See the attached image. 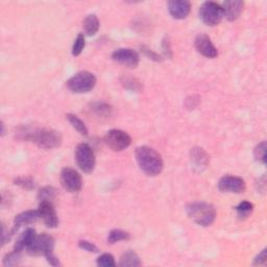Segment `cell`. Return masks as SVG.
Returning <instances> with one entry per match:
<instances>
[{
    "label": "cell",
    "mask_w": 267,
    "mask_h": 267,
    "mask_svg": "<svg viewBox=\"0 0 267 267\" xmlns=\"http://www.w3.org/2000/svg\"><path fill=\"white\" fill-rule=\"evenodd\" d=\"M24 140L35 143L40 148L52 149L61 145L62 135L54 129L23 126L18 131Z\"/></svg>",
    "instance_id": "cell-1"
},
{
    "label": "cell",
    "mask_w": 267,
    "mask_h": 267,
    "mask_svg": "<svg viewBox=\"0 0 267 267\" xmlns=\"http://www.w3.org/2000/svg\"><path fill=\"white\" fill-rule=\"evenodd\" d=\"M136 160L140 169L148 176L159 175L164 167L161 155L148 146H140L136 149Z\"/></svg>",
    "instance_id": "cell-2"
},
{
    "label": "cell",
    "mask_w": 267,
    "mask_h": 267,
    "mask_svg": "<svg viewBox=\"0 0 267 267\" xmlns=\"http://www.w3.org/2000/svg\"><path fill=\"white\" fill-rule=\"evenodd\" d=\"M186 212L191 220L201 227H210L216 219V209L209 203H191L186 207Z\"/></svg>",
    "instance_id": "cell-3"
},
{
    "label": "cell",
    "mask_w": 267,
    "mask_h": 267,
    "mask_svg": "<svg viewBox=\"0 0 267 267\" xmlns=\"http://www.w3.org/2000/svg\"><path fill=\"white\" fill-rule=\"evenodd\" d=\"M96 83V77L93 73L89 71H80L68 79L66 85L73 93L83 94L93 90Z\"/></svg>",
    "instance_id": "cell-4"
},
{
    "label": "cell",
    "mask_w": 267,
    "mask_h": 267,
    "mask_svg": "<svg viewBox=\"0 0 267 267\" xmlns=\"http://www.w3.org/2000/svg\"><path fill=\"white\" fill-rule=\"evenodd\" d=\"M75 161L81 171L90 173L95 168V155L87 143H80L75 148Z\"/></svg>",
    "instance_id": "cell-5"
},
{
    "label": "cell",
    "mask_w": 267,
    "mask_h": 267,
    "mask_svg": "<svg viewBox=\"0 0 267 267\" xmlns=\"http://www.w3.org/2000/svg\"><path fill=\"white\" fill-rule=\"evenodd\" d=\"M200 18L208 26H215L221 22L223 12L220 4L213 1L204 2L200 8Z\"/></svg>",
    "instance_id": "cell-6"
},
{
    "label": "cell",
    "mask_w": 267,
    "mask_h": 267,
    "mask_svg": "<svg viewBox=\"0 0 267 267\" xmlns=\"http://www.w3.org/2000/svg\"><path fill=\"white\" fill-rule=\"evenodd\" d=\"M54 248V239L48 234L37 235L35 240L29 246L27 252L31 256H47L52 254Z\"/></svg>",
    "instance_id": "cell-7"
},
{
    "label": "cell",
    "mask_w": 267,
    "mask_h": 267,
    "mask_svg": "<svg viewBox=\"0 0 267 267\" xmlns=\"http://www.w3.org/2000/svg\"><path fill=\"white\" fill-rule=\"evenodd\" d=\"M105 143L114 152H121L132 144V138L127 133L120 129H111L105 136Z\"/></svg>",
    "instance_id": "cell-8"
},
{
    "label": "cell",
    "mask_w": 267,
    "mask_h": 267,
    "mask_svg": "<svg viewBox=\"0 0 267 267\" xmlns=\"http://www.w3.org/2000/svg\"><path fill=\"white\" fill-rule=\"evenodd\" d=\"M61 184L65 190L68 192L77 193L79 192L83 187V181H81V176L77 170L65 167L61 171Z\"/></svg>",
    "instance_id": "cell-9"
},
{
    "label": "cell",
    "mask_w": 267,
    "mask_h": 267,
    "mask_svg": "<svg viewBox=\"0 0 267 267\" xmlns=\"http://www.w3.org/2000/svg\"><path fill=\"white\" fill-rule=\"evenodd\" d=\"M245 188L244 180L235 175H224L218 182V189L225 193L240 194L244 192Z\"/></svg>",
    "instance_id": "cell-10"
},
{
    "label": "cell",
    "mask_w": 267,
    "mask_h": 267,
    "mask_svg": "<svg viewBox=\"0 0 267 267\" xmlns=\"http://www.w3.org/2000/svg\"><path fill=\"white\" fill-rule=\"evenodd\" d=\"M112 59L116 63L127 68H137L140 62L138 52L131 48H119L115 50L112 54Z\"/></svg>",
    "instance_id": "cell-11"
},
{
    "label": "cell",
    "mask_w": 267,
    "mask_h": 267,
    "mask_svg": "<svg viewBox=\"0 0 267 267\" xmlns=\"http://www.w3.org/2000/svg\"><path fill=\"white\" fill-rule=\"evenodd\" d=\"M38 211L40 214V218L42 219L47 228L54 229L58 227L59 218L56 209H54L51 202H41Z\"/></svg>",
    "instance_id": "cell-12"
},
{
    "label": "cell",
    "mask_w": 267,
    "mask_h": 267,
    "mask_svg": "<svg viewBox=\"0 0 267 267\" xmlns=\"http://www.w3.org/2000/svg\"><path fill=\"white\" fill-rule=\"evenodd\" d=\"M195 48L200 52L202 56L206 57L208 59H214L218 56L217 48L212 43V41L209 36L204 35V33H200L195 38Z\"/></svg>",
    "instance_id": "cell-13"
},
{
    "label": "cell",
    "mask_w": 267,
    "mask_h": 267,
    "mask_svg": "<svg viewBox=\"0 0 267 267\" xmlns=\"http://www.w3.org/2000/svg\"><path fill=\"white\" fill-rule=\"evenodd\" d=\"M167 6L170 15L176 20L187 18L191 11V3L188 0H171Z\"/></svg>",
    "instance_id": "cell-14"
},
{
    "label": "cell",
    "mask_w": 267,
    "mask_h": 267,
    "mask_svg": "<svg viewBox=\"0 0 267 267\" xmlns=\"http://www.w3.org/2000/svg\"><path fill=\"white\" fill-rule=\"evenodd\" d=\"M220 6L223 12V17L229 21H235L243 12L244 2L240 0H228V1L222 2Z\"/></svg>",
    "instance_id": "cell-15"
},
{
    "label": "cell",
    "mask_w": 267,
    "mask_h": 267,
    "mask_svg": "<svg viewBox=\"0 0 267 267\" xmlns=\"http://www.w3.org/2000/svg\"><path fill=\"white\" fill-rule=\"evenodd\" d=\"M40 219L39 211L37 210H29L24 211L22 213L18 214L15 219H14V228L18 230L19 228L23 227V225H29L31 223H35Z\"/></svg>",
    "instance_id": "cell-16"
},
{
    "label": "cell",
    "mask_w": 267,
    "mask_h": 267,
    "mask_svg": "<svg viewBox=\"0 0 267 267\" xmlns=\"http://www.w3.org/2000/svg\"><path fill=\"white\" fill-rule=\"evenodd\" d=\"M37 236L36 231L29 228L26 229L21 235L19 236V238L17 239V241L15 243V248H14V251H17L22 252V251L29 249V246L32 243V241L35 240V238Z\"/></svg>",
    "instance_id": "cell-17"
},
{
    "label": "cell",
    "mask_w": 267,
    "mask_h": 267,
    "mask_svg": "<svg viewBox=\"0 0 267 267\" xmlns=\"http://www.w3.org/2000/svg\"><path fill=\"white\" fill-rule=\"evenodd\" d=\"M209 156L201 147H194L191 149V161L193 162L196 168H206L209 163Z\"/></svg>",
    "instance_id": "cell-18"
},
{
    "label": "cell",
    "mask_w": 267,
    "mask_h": 267,
    "mask_svg": "<svg viewBox=\"0 0 267 267\" xmlns=\"http://www.w3.org/2000/svg\"><path fill=\"white\" fill-rule=\"evenodd\" d=\"M83 26H84V30H85V32L87 36H89V37L94 36L99 30V20H98L97 16L94 15V14H90V15H88L84 20Z\"/></svg>",
    "instance_id": "cell-19"
},
{
    "label": "cell",
    "mask_w": 267,
    "mask_h": 267,
    "mask_svg": "<svg viewBox=\"0 0 267 267\" xmlns=\"http://www.w3.org/2000/svg\"><path fill=\"white\" fill-rule=\"evenodd\" d=\"M118 265L123 266V267H133V266L135 267V266H140L141 261H140L139 256L137 255L134 251L129 250L122 255Z\"/></svg>",
    "instance_id": "cell-20"
},
{
    "label": "cell",
    "mask_w": 267,
    "mask_h": 267,
    "mask_svg": "<svg viewBox=\"0 0 267 267\" xmlns=\"http://www.w3.org/2000/svg\"><path fill=\"white\" fill-rule=\"evenodd\" d=\"M90 110L91 112L94 114H96L99 117H110L112 114V107L108 105L107 102H102V101H96L93 102V104L90 105Z\"/></svg>",
    "instance_id": "cell-21"
},
{
    "label": "cell",
    "mask_w": 267,
    "mask_h": 267,
    "mask_svg": "<svg viewBox=\"0 0 267 267\" xmlns=\"http://www.w3.org/2000/svg\"><path fill=\"white\" fill-rule=\"evenodd\" d=\"M58 196V190L51 186H45L39 190L38 201L41 202H51L56 200Z\"/></svg>",
    "instance_id": "cell-22"
},
{
    "label": "cell",
    "mask_w": 267,
    "mask_h": 267,
    "mask_svg": "<svg viewBox=\"0 0 267 267\" xmlns=\"http://www.w3.org/2000/svg\"><path fill=\"white\" fill-rule=\"evenodd\" d=\"M66 118L68 119V121L70 122V125L73 126V128L77 129V131L81 135V136H88L89 132H88V128L85 125V122L79 119L77 115H73V114H67L66 115Z\"/></svg>",
    "instance_id": "cell-23"
},
{
    "label": "cell",
    "mask_w": 267,
    "mask_h": 267,
    "mask_svg": "<svg viewBox=\"0 0 267 267\" xmlns=\"http://www.w3.org/2000/svg\"><path fill=\"white\" fill-rule=\"evenodd\" d=\"M129 238H131V235H129V233L123 231V230L115 229V230H112L111 232L109 233L108 243L114 244V243H117L119 241L128 240Z\"/></svg>",
    "instance_id": "cell-24"
},
{
    "label": "cell",
    "mask_w": 267,
    "mask_h": 267,
    "mask_svg": "<svg viewBox=\"0 0 267 267\" xmlns=\"http://www.w3.org/2000/svg\"><path fill=\"white\" fill-rule=\"evenodd\" d=\"M235 209H236L238 217L243 219V218L249 217L250 214H251V212L254 211V204L250 202L244 201V202H241L240 204H239Z\"/></svg>",
    "instance_id": "cell-25"
},
{
    "label": "cell",
    "mask_w": 267,
    "mask_h": 267,
    "mask_svg": "<svg viewBox=\"0 0 267 267\" xmlns=\"http://www.w3.org/2000/svg\"><path fill=\"white\" fill-rule=\"evenodd\" d=\"M121 84L123 85V87L128 89V90H133V91H140L142 89V86H141V83L140 81L137 79H134V78H131V77H122L121 79Z\"/></svg>",
    "instance_id": "cell-26"
},
{
    "label": "cell",
    "mask_w": 267,
    "mask_h": 267,
    "mask_svg": "<svg viewBox=\"0 0 267 267\" xmlns=\"http://www.w3.org/2000/svg\"><path fill=\"white\" fill-rule=\"evenodd\" d=\"M14 184L25 190H33L36 187L35 181L30 176H19L17 179L14 180Z\"/></svg>",
    "instance_id": "cell-27"
},
{
    "label": "cell",
    "mask_w": 267,
    "mask_h": 267,
    "mask_svg": "<svg viewBox=\"0 0 267 267\" xmlns=\"http://www.w3.org/2000/svg\"><path fill=\"white\" fill-rule=\"evenodd\" d=\"M85 46H86V40H85L84 33H79V36L77 37V39H75L72 46V56L79 57V54L83 52Z\"/></svg>",
    "instance_id": "cell-28"
},
{
    "label": "cell",
    "mask_w": 267,
    "mask_h": 267,
    "mask_svg": "<svg viewBox=\"0 0 267 267\" xmlns=\"http://www.w3.org/2000/svg\"><path fill=\"white\" fill-rule=\"evenodd\" d=\"M21 261V252L14 251L10 254L5 255L3 258V265L5 266H16Z\"/></svg>",
    "instance_id": "cell-29"
},
{
    "label": "cell",
    "mask_w": 267,
    "mask_h": 267,
    "mask_svg": "<svg viewBox=\"0 0 267 267\" xmlns=\"http://www.w3.org/2000/svg\"><path fill=\"white\" fill-rule=\"evenodd\" d=\"M266 142L262 141L256 146L254 150L255 158L258 162H261L262 164H266Z\"/></svg>",
    "instance_id": "cell-30"
},
{
    "label": "cell",
    "mask_w": 267,
    "mask_h": 267,
    "mask_svg": "<svg viewBox=\"0 0 267 267\" xmlns=\"http://www.w3.org/2000/svg\"><path fill=\"white\" fill-rule=\"evenodd\" d=\"M96 264L99 267H115V259L111 254H102L97 258Z\"/></svg>",
    "instance_id": "cell-31"
},
{
    "label": "cell",
    "mask_w": 267,
    "mask_h": 267,
    "mask_svg": "<svg viewBox=\"0 0 267 267\" xmlns=\"http://www.w3.org/2000/svg\"><path fill=\"white\" fill-rule=\"evenodd\" d=\"M79 249L84 250L88 252H93V254L99 251V250H98V248L96 245H95L94 243H91L90 241H87V240H79Z\"/></svg>",
    "instance_id": "cell-32"
},
{
    "label": "cell",
    "mask_w": 267,
    "mask_h": 267,
    "mask_svg": "<svg viewBox=\"0 0 267 267\" xmlns=\"http://www.w3.org/2000/svg\"><path fill=\"white\" fill-rule=\"evenodd\" d=\"M141 51H142L143 53H144L145 56H146L147 58H149L150 60H154V61H156V62H160V61H162L161 57L159 56L158 53L154 52L152 49H149L148 47H146V46H141Z\"/></svg>",
    "instance_id": "cell-33"
},
{
    "label": "cell",
    "mask_w": 267,
    "mask_h": 267,
    "mask_svg": "<svg viewBox=\"0 0 267 267\" xmlns=\"http://www.w3.org/2000/svg\"><path fill=\"white\" fill-rule=\"evenodd\" d=\"M266 263V249H264L260 254L254 259V265H263Z\"/></svg>",
    "instance_id": "cell-34"
},
{
    "label": "cell",
    "mask_w": 267,
    "mask_h": 267,
    "mask_svg": "<svg viewBox=\"0 0 267 267\" xmlns=\"http://www.w3.org/2000/svg\"><path fill=\"white\" fill-rule=\"evenodd\" d=\"M45 258L47 260V262H48L51 266H59L61 264L60 263V260L53 255V252H52V254L47 255Z\"/></svg>",
    "instance_id": "cell-35"
},
{
    "label": "cell",
    "mask_w": 267,
    "mask_h": 267,
    "mask_svg": "<svg viewBox=\"0 0 267 267\" xmlns=\"http://www.w3.org/2000/svg\"><path fill=\"white\" fill-rule=\"evenodd\" d=\"M163 47H164V51H165L166 53V56L168 57V52H170L171 56H173V53H171V48H170V43H169V41L168 40H164V42H163Z\"/></svg>",
    "instance_id": "cell-36"
}]
</instances>
